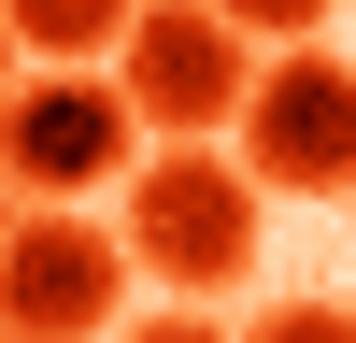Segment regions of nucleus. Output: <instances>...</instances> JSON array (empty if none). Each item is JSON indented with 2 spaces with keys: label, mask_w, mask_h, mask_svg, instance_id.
Masks as SVG:
<instances>
[{
  "label": "nucleus",
  "mask_w": 356,
  "mask_h": 343,
  "mask_svg": "<svg viewBox=\"0 0 356 343\" xmlns=\"http://www.w3.org/2000/svg\"><path fill=\"white\" fill-rule=\"evenodd\" d=\"M257 215H271V200H257L243 158H214V143H157V158L129 172V257L157 286H186V300H214V286L257 272Z\"/></svg>",
  "instance_id": "obj_1"
},
{
  "label": "nucleus",
  "mask_w": 356,
  "mask_h": 343,
  "mask_svg": "<svg viewBox=\"0 0 356 343\" xmlns=\"http://www.w3.org/2000/svg\"><path fill=\"white\" fill-rule=\"evenodd\" d=\"M243 186L257 200H356V57L285 43L243 72Z\"/></svg>",
  "instance_id": "obj_2"
},
{
  "label": "nucleus",
  "mask_w": 356,
  "mask_h": 343,
  "mask_svg": "<svg viewBox=\"0 0 356 343\" xmlns=\"http://www.w3.org/2000/svg\"><path fill=\"white\" fill-rule=\"evenodd\" d=\"M129 314V243L72 200L0 229V343H100Z\"/></svg>",
  "instance_id": "obj_3"
},
{
  "label": "nucleus",
  "mask_w": 356,
  "mask_h": 343,
  "mask_svg": "<svg viewBox=\"0 0 356 343\" xmlns=\"http://www.w3.org/2000/svg\"><path fill=\"white\" fill-rule=\"evenodd\" d=\"M114 100H129V129L157 143H214L228 114H243V29L200 15V0H129V29H114Z\"/></svg>",
  "instance_id": "obj_4"
},
{
  "label": "nucleus",
  "mask_w": 356,
  "mask_h": 343,
  "mask_svg": "<svg viewBox=\"0 0 356 343\" xmlns=\"http://www.w3.org/2000/svg\"><path fill=\"white\" fill-rule=\"evenodd\" d=\"M129 172V100H114V72H29L0 86V186L29 200H86Z\"/></svg>",
  "instance_id": "obj_5"
},
{
  "label": "nucleus",
  "mask_w": 356,
  "mask_h": 343,
  "mask_svg": "<svg viewBox=\"0 0 356 343\" xmlns=\"http://www.w3.org/2000/svg\"><path fill=\"white\" fill-rule=\"evenodd\" d=\"M0 29H15L29 57H57V72H86V57H114L129 0H0Z\"/></svg>",
  "instance_id": "obj_6"
},
{
  "label": "nucleus",
  "mask_w": 356,
  "mask_h": 343,
  "mask_svg": "<svg viewBox=\"0 0 356 343\" xmlns=\"http://www.w3.org/2000/svg\"><path fill=\"white\" fill-rule=\"evenodd\" d=\"M200 15H228L243 43H314V29L342 15V0H200Z\"/></svg>",
  "instance_id": "obj_7"
},
{
  "label": "nucleus",
  "mask_w": 356,
  "mask_h": 343,
  "mask_svg": "<svg viewBox=\"0 0 356 343\" xmlns=\"http://www.w3.org/2000/svg\"><path fill=\"white\" fill-rule=\"evenodd\" d=\"M243 343H356V300H271Z\"/></svg>",
  "instance_id": "obj_8"
},
{
  "label": "nucleus",
  "mask_w": 356,
  "mask_h": 343,
  "mask_svg": "<svg viewBox=\"0 0 356 343\" xmlns=\"http://www.w3.org/2000/svg\"><path fill=\"white\" fill-rule=\"evenodd\" d=\"M129 343H228V329H214V314H200V300H171V314H143Z\"/></svg>",
  "instance_id": "obj_9"
},
{
  "label": "nucleus",
  "mask_w": 356,
  "mask_h": 343,
  "mask_svg": "<svg viewBox=\"0 0 356 343\" xmlns=\"http://www.w3.org/2000/svg\"><path fill=\"white\" fill-rule=\"evenodd\" d=\"M0 86H15V29H0Z\"/></svg>",
  "instance_id": "obj_10"
},
{
  "label": "nucleus",
  "mask_w": 356,
  "mask_h": 343,
  "mask_svg": "<svg viewBox=\"0 0 356 343\" xmlns=\"http://www.w3.org/2000/svg\"><path fill=\"white\" fill-rule=\"evenodd\" d=\"M0 229H15V186H0Z\"/></svg>",
  "instance_id": "obj_11"
}]
</instances>
